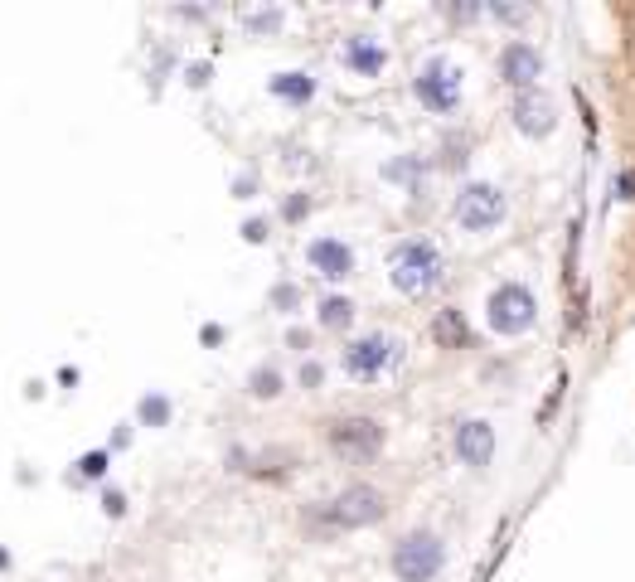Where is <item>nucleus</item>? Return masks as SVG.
<instances>
[{
	"label": "nucleus",
	"mask_w": 635,
	"mask_h": 582,
	"mask_svg": "<svg viewBox=\"0 0 635 582\" xmlns=\"http://www.w3.org/2000/svg\"><path fill=\"white\" fill-rule=\"evenodd\" d=\"M189 83H195V88H204V83H209V64H195V68H189Z\"/></svg>",
	"instance_id": "7c9ffc66"
},
{
	"label": "nucleus",
	"mask_w": 635,
	"mask_h": 582,
	"mask_svg": "<svg viewBox=\"0 0 635 582\" xmlns=\"http://www.w3.org/2000/svg\"><path fill=\"white\" fill-rule=\"evenodd\" d=\"M107 466V451H92V456H83V476H102Z\"/></svg>",
	"instance_id": "bb28decb"
},
{
	"label": "nucleus",
	"mask_w": 635,
	"mask_h": 582,
	"mask_svg": "<svg viewBox=\"0 0 635 582\" xmlns=\"http://www.w3.org/2000/svg\"><path fill=\"white\" fill-rule=\"evenodd\" d=\"M282 213H286V219H306V213H310V199L306 195H291V199H286V204H282Z\"/></svg>",
	"instance_id": "393cba45"
},
{
	"label": "nucleus",
	"mask_w": 635,
	"mask_h": 582,
	"mask_svg": "<svg viewBox=\"0 0 635 582\" xmlns=\"http://www.w3.org/2000/svg\"><path fill=\"white\" fill-rule=\"evenodd\" d=\"M441 277H447V257H441V248H437L432 239H403V243L388 253V282H393L403 296L432 291Z\"/></svg>",
	"instance_id": "f257e3e1"
},
{
	"label": "nucleus",
	"mask_w": 635,
	"mask_h": 582,
	"mask_svg": "<svg viewBox=\"0 0 635 582\" xmlns=\"http://www.w3.org/2000/svg\"><path fill=\"white\" fill-rule=\"evenodd\" d=\"M272 306H277V311H296V306H301V291H296L291 282H282V287H272Z\"/></svg>",
	"instance_id": "4be33fe9"
},
{
	"label": "nucleus",
	"mask_w": 635,
	"mask_h": 582,
	"mask_svg": "<svg viewBox=\"0 0 635 582\" xmlns=\"http://www.w3.org/2000/svg\"><path fill=\"white\" fill-rule=\"evenodd\" d=\"M490 15H495L500 25L519 30V25H529V15H534V10H529V5H490Z\"/></svg>",
	"instance_id": "6ab92c4d"
},
{
	"label": "nucleus",
	"mask_w": 635,
	"mask_h": 582,
	"mask_svg": "<svg viewBox=\"0 0 635 582\" xmlns=\"http://www.w3.org/2000/svg\"><path fill=\"white\" fill-rule=\"evenodd\" d=\"M320 378H326V369H320L316 360H310V364H301V384H306V388H316Z\"/></svg>",
	"instance_id": "c85d7f7f"
},
{
	"label": "nucleus",
	"mask_w": 635,
	"mask_h": 582,
	"mask_svg": "<svg viewBox=\"0 0 635 582\" xmlns=\"http://www.w3.org/2000/svg\"><path fill=\"white\" fill-rule=\"evenodd\" d=\"M457 223L465 233H490V229H500L505 223V213H509V199H505V189L500 185H485V180H471V185H461V195H457Z\"/></svg>",
	"instance_id": "423d86ee"
},
{
	"label": "nucleus",
	"mask_w": 635,
	"mask_h": 582,
	"mask_svg": "<svg viewBox=\"0 0 635 582\" xmlns=\"http://www.w3.org/2000/svg\"><path fill=\"white\" fill-rule=\"evenodd\" d=\"M272 92H277L282 102H291V107H306L310 98H316V78L310 74H301V68H291V74H277L267 83Z\"/></svg>",
	"instance_id": "2eb2a0df"
},
{
	"label": "nucleus",
	"mask_w": 635,
	"mask_h": 582,
	"mask_svg": "<svg viewBox=\"0 0 635 582\" xmlns=\"http://www.w3.org/2000/svg\"><path fill=\"white\" fill-rule=\"evenodd\" d=\"M485 320H490V330L495 335H529V330L538 326V296L534 287H524V282H500L495 291H490V301H485Z\"/></svg>",
	"instance_id": "7ed1b4c3"
},
{
	"label": "nucleus",
	"mask_w": 635,
	"mask_h": 582,
	"mask_svg": "<svg viewBox=\"0 0 635 582\" xmlns=\"http://www.w3.org/2000/svg\"><path fill=\"white\" fill-rule=\"evenodd\" d=\"M398 364H403V344L393 335H383V330H369V335L344 344V374H350L354 384H378V378L393 374Z\"/></svg>",
	"instance_id": "20e7f679"
},
{
	"label": "nucleus",
	"mask_w": 635,
	"mask_h": 582,
	"mask_svg": "<svg viewBox=\"0 0 635 582\" xmlns=\"http://www.w3.org/2000/svg\"><path fill=\"white\" fill-rule=\"evenodd\" d=\"M616 199L635 204V170H621V175H616Z\"/></svg>",
	"instance_id": "a878e982"
},
{
	"label": "nucleus",
	"mask_w": 635,
	"mask_h": 582,
	"mask_svg": "<svg viewBox=\"0 0 635 582\" xmlns=\"http://www.w3.org/2000/svg\"><path fill=\"white\" fill-rule=\"evenodd\" d=\"M107 509H112V515H122V509H126V500H122V491H107V500H102Z\"/></svg>",
	"instance_id": "c756f323"
},
{
	"label": "nucleus",
	"mask_w": 635,
	"mask_h": 582,
	"mask_svg": "<svg viewBox=\"0 0 635 582\" xmlns=\"http://www.w3.org/2000/svg\"><path fill=\"white\" fill-rule=\"evenodd\" d=\"M243 239H248V243H262V239H267V223H262V219H248V223H243Z\"/></svg>",
	"instance_id": "cd10ccee"
},
{
	"label": "nucleus",
	"mask_w": 635,
	"mask_h": 582,
	"mask_svg": "<svg viewBox=\"0 0 635 582\" xmlns=\"http://www.w3.org/2000/svg\"><path fill=\"white\" fill-rule=\"evenodd\" d=\"M354 320V301L350 296H326V301H320V326L326 330H344Z\"/></svg>",
	"instance_id": "dca6fc26"
},
{
	"label": "nucleus",
	"mask_w": 635,
	"mask_h": 582,
	"mask_svg": "<svg viewBox=\"0 0 635 582\" xmlns=\"http://www.w3.org/2000/svg\"><path fill=\"white\" fill-rule=\"evenodd\" d=\"M441 568H447V543L432 529L403 534L398 549H393V573H398V582H432Z\"/></svg>",
	"instance_id": "39448f33"
},
{
	"label": "nucleus",
	"mask_w": 635,
	"mask_h": 582,
	"mask_svg": "<svg viewBox=\"0 0 635 582\" xmlns=\"http://www.w3.org/2000/svg\"><path fill=\"white\" fill-rule=\"evenodd\" d=\"M413 92H417V102L427 107V112H437V117H447V112H457L461 107V68L451 64V58H427L422 68H417V78H413Z\"/></svg>",
	"instance_id": "0eeeda50"
},
{
	"label": "nucleus",
	"mask_w": 635,
	"mask_h": 582,
	"mask_svg": "<svg viewBox=\"0 0 635 582\" xmlns=\"http://www.w3.org/2000/svg\"><path fill=\"white\" fill-rule=\"evenodd\" d=\"M330 447L344 461H374L383 451V422L374 418H340L330 427Z\"/></svg>",
	"instance_id": "6e6552de"
},
{
	"label": "nucleus",
	"mask_w": 635,
	"mask_h": 582,
	"mask_svg": "<svg viewBox=\"0 0 635 582\" xmlns=\"http://www.w3.org/2000/svg\"><path fill=\"white\" fill-rule=\"evenodd\" d=\"M514 126H519L529 141H544V136H553L558 132V102L548 98V92H538V88H529V92H514Z\"/></svg>",
	"instance_id": "1a4fd4ad"
},
{
	"label": "nucleus",
	"mask_w": 635,
	"mask_h": 582,
	"mask_svg": "<svg viewBox=\"0 0 635 582\" xmlns=\"http://www.w3.org/2000/svg\"><path fill=\"white\" fill-rule=\"evenodd\" d=\"M383 515H388V500H383V491H374V485H344V491L335 495L330 505H316L306 519H310L316 529H326V534H340V529L378 525Z\"/></svg>",
	"instance_id": "f03ea898"
},
{
	"label": "nucleus",
	"mask_w": 635,
	"mask_h": 582,
	"mask_svg": "<svg viewBox=\"0 0 635 582\" xmlns=\"http://www.w3.org/2000/svg\"><path fill=\"white\" fill-rule=\"evenodd\" d=\"M457 456H461V466L485 471L490 461H495V427H490L485 418L457 422Z\"/></svg>",
	"instance_id": "9b49d317"
},
{
	"label": "nucleus",
	"mask_w": 635,
	"mask_h": 582,
	"mask_svg": "<svg viewBox=\"0 0 635 582\" xmlns=\"http://www.w3.org/2000/svg\"><path fill=\"white\" fill-rule=\"evenodd\" d=\"M306 263L320 272V277H330V282H344L354 272V253H350V243H340V239H316L306 248Z\"/></svg>",
	"instance_id": "f8f14e48"
},
{
	"label": "nucleus",
	"mask_w": 635,
	"mask_h": 582,
	"mask_svg": "<svg viewBox=\"0 0 635 582\" xmlns=\"http://www.w3.org/2000/svg\"><path fill=\"white\" fill-rule=\"evenodd\" d=\"M538 74H544V54H538L529 39H509L505 49H500V78H505L514 92H529L538 83Z\"/></svg>",
	"instance_id": "9d476101"
},
{
	"label": "nucleus",
	"mask_w": 635,
	"mask_h": 582,
	"mask_svg": "<svg viewBox=\"0 0 635 582\" xmlns=\"http://www.w3.org/2000/svg\"><path fill=\"white\" fill-rule=\"evenodd\" d=\"M562 388H568V374H558V384H553V394L544 398V408H538V427H548L553 422V408L562 403Z\"/></svg>",
	"instance_id": "412c9836"
},
{
	"label": "nucleus",
	"mask_w": 635,
	"mask_h": 582,
	"mask_svg": "<svg viewBox=\"0 0 635 582\" xmlns=\"http://www.w3.org/2000/svg\"><path fill=\"white\" fill-rule=\"evenodd\" d=\"M432 340L441 344V350H465V344H471V326H465V316L457 311V306H441L437 311Z\"/></svg>",
	"instance_id": "4468645a"
},
{
	"label": "nucleus",
	"mask_w": 635,
	"mask_h": 582,
	"mask_svg": "<svg viewBox=\"0 0 635 582\" xmlns=\"http://www.w3.org/2000/svg\"><path fill=\"white\" fill-rule=\"evenodd\" d=\"M282 25V10H248V30L253 34H272Z\"/></svg>",
	"instance_id": "aec40b11"
},
{
	"label": "nucleus",
	"mask_w": 635,
	"mask_h": 582,
	"mask_svg": "<svg viewBox=\"0 0 635 582\" xmlns=\"http://www.w3.org/2000/svg\"><path fill=\"white\" fill-rule=\"evenodd\" d=\"M383 175H388V180H417V175H422V165H417V161H393Z\"/></svg>",
	"instance_id": "b1692460"
},
{
	"label": "nucleus",
	"mask_w": 635,
	"mask_h": 582,
	"mask_svg": "<svg viewBox=\"0 0 635 582\" xmlns=\"http://www.w3.org/2000/svg\"><path fill=\"white\" fill-rule=\"evenodd\" d=\"M248 388H253L257 398H277L282 394V369L277 364H257V369L248 374Z\"/></svg>",
	"instance_id": "f3484780"
},
{
	"label": "nucleus",
	"mask_w": 635,
	"mask_h": 582,
	"mask_svg": "<svg viewBox=\"0 0 635 582\" xmlns=\"http://www.w3.org/2000/svg\"><path fill=\"white\" fill-rule=\"evenodd\" d=\"M165 418H170V398H161V394H151V398H141V422H151V427H161Z\"/></svg>",
	"instance_id": "a211bd4d"
},
{
	"label": "nucleus",
	"mask_w": 635,
	"mask_h": 582,
	"mask_svg": "<svg viewBox=\"0 0 635 582\" xmlns=\"http://www.w3.org/2000/svg\"><path fill=\"white\" fill-rule=\"evenodd\" d=\"M344 64L364 78H378L383 64H388V49H383L378 39H369V34H350V39H344Z\"/></svg>",
	"instance_id": "ddd939ff"
},
{
	"label": "nucleus",
	"mask_w": 635,
	"mask_h": 582,
	"mask_svg": "<svg viewBox=\"0 0 635 582\" xmlns=\"http://www.w3.org/2000/svg\"><path fill=\"white\" fill-rule=\"evenodd\" d=\"M572 102H578V112H582V126H587V146H596V112H592V102H587V92H572Z\"/></svg>",
	"instance_id": "5701e85b"
}]
</instances>
